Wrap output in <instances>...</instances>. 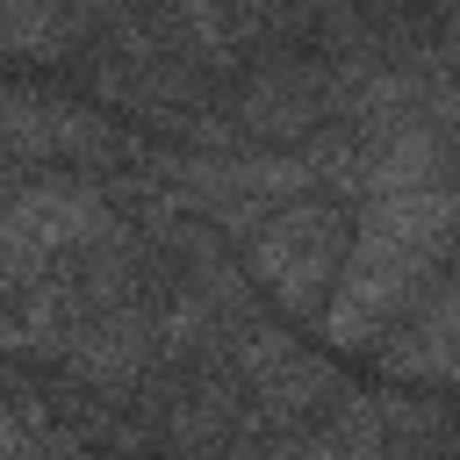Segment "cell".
Listing matches in <instances>:
<instances>
[{"mask_svg": "<svg viewBox=\"0 0 460 460\" xmlns=\"http://www.w3.org/2000/svg\"><path fill=\"white\" fill-rule=\"evenodd\" d=\"M460 259V180L381 187L352 208V252L331 288L316 338L338 359H374V345L424 302V288Z\"/></svg>", "mask_w": 460, "mask_h": 460, "instance_id": "1", "label": "cell"}, {"mask_svg": "<svg viewBox=\"0 0 460 460\" xmlns=\"http://www.w3.org/2000/svg\"><path fill=\"white\" fill-rule=\"evenodd\" d=\"M374 381H402V388H446L460 395V259L424 288V302L374 345Z\"/></svg>", "mask_w": 460, "mask_h": 460, "instance_id": "4", "label": "cell"}, {"mask_svg": "<svg viewBox=\"0 0 460 460\" xmlns=\"http://www.w3.org/2000/svg\"><path fill=\"white\" fill-rule=\"evenodd\" d=\"M352 208L359 201H338V194H295V201H273L237 237L252 288L295 331H316L323 309H331V288H338L345 252H352Z\"/></svg>", "mask_w": 460, "mask_h": 460, "instance_id": "2", "label": "cell"}, {"mask_svg": "<svg viewBox=\"0 0 460 460\" xmlns=\"http://www.w3.org/2000/svg\"><path fill=\"white\" fill-rule=\"evenodd\" d=\"M323 122H338V79H331V58L316 50L252 58L223 86L230 151H288V144H309Z\"/></svg>", "mask_w": 460, "mask_h": 460, "instance_id": "3", "label": "cell"}]
</instances>
